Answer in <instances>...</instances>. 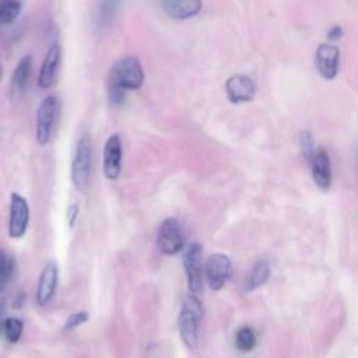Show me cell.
<instances>
[{"instance_id":"6da1fadb","label":"cell","mask_w":358,"mask_h":358,"mask_svg":"<svg viewBox=\"0 0 358 358\" xmlns=\"http://www.w3.org/2000/svg\"><path fill=\"white\" fill-rule=\"evenodd\" d=\"M203 305L197 296L187 295L183 299L178 317V327L183 344L190 350H194L197 345L199 327L203 319Z\"/></svg>"},{"instance_id":"7a4b0ae2","label":"cell","mask_w":358,"mask_h":358,"mask_svg":"<svg viewBox=\"0 0 358 358\" xmlns=\"http://www.w3.org/2000/svg\"><path fill=\"white\" fill-rule=\"evenodd\" d=\"M108 83L126 91L138 90L144 83V71L138 59L134 56H126L115 63L109 73Z\"/></svg>"},{"instance_id":"3957f363","label":"cell","mask_w":358,"mask_h":358,"mask_svg":"<svg viewBox=\"0 0 358 358\" xmlns=\"http://www.w3.org/2000/svg\"><path fill=\"white\" fill-rule=\"evenodd\" d=\"M92 161V148L91 138L88 134H84L76 148L74 159L71 164V180L78 190L87 189L91 179V162Z\"/></svg>"},{"instance_id":"277c9868","label":"cell","mask_w":358,"mask_h":358,"mask_svg":"<svg viewBox=\"0 0 358 358\" xmlns=\"http://www.w3.org/2000/svg\"><path fill=\"white\" fill-rule=\"evenodd\" d=\"M57 112H59V101L55 95L46 96L39 105L36 112V126H35V136H36L38 144L45 145L49 143L56 119H57Z\"/></svg>"},{"instance_id":"5b68a950","label":"cell","mask_w":358,"mask_h":358,"mask_svg":"<svg viewBox=\"0 0 358 358\" xmlns=\"http://www.w3.org/2000/svg\"><path fill=\"white\" fill-rule=\"evenodd\" d=\"M157 246L161 253L168 256L176 255L183 249L185 236L176 218L169 217L161 222L157 234Z\"/></svg>"},{"instance_id":"8992f818","label":"cell","mask_w":358,"mask_h":358,"mask_svg":"<svg viewBox=\"0 0 358 358\" xmlns=\"http://www.w3.org/2000/svg\"><path fill=\"white\" fill-rule=\"evenodd\" d=\"M232 273L231 259L222 253H213L207 257L204 266V275L211 289H221L229 280Z\"/></svg>"},{"instance_id":"52a82bcc","label":"cell","mask_w":358,"mask_h":358,"mask_svg":"<svg viewBox=\"0 0 358 358\" xmlns=\"http://www.w3.org/2000/svg\"><path fill=\"white\" fill-rule=\"evenodd\" d=\"M201 246L194 242L185 249L183 267L187 277V285L192 292H199L203 285V267H201Z\"/></svg>"},{"instance_id":"ba28073f","label":"cell","mask_w":358,"mask_h":358,"mask_svg":"<svg viewBox=\"0 0 358 358\" xmlns=\"http://www.w3.org/2000/svg\"><path fill=\"white\" fill-rule=\"evenodd\" d=\"M29 222V207L27 200L18 194H11L10 201V222H8V235L11 238H21L28 228Z\"/></svg>"},{"instance_id":"9c48e42d","label":"cell","mask_w":358,"mask_h":358,"mask_svg":"<svg viewBox=\"0 0 358 358\" xmlns=\"http://www.w3.org/2000/svg\"><path fill=\"white\" fill-rule=\"evenodd\" d=\"M338 64H340V50L336 45L330 43H322L316 49L315 55V66L317 73L324 80H333L336 78L338 73Z\"/></svg>"},{"instance_id":"30bf717a","label":"cell","mask_w":358,"mask_h":358,"mask_svg":"<svg viewBox=\"0 0 358 358\" xmlns=\"http://www.w3.org/2000/svg\"><path fill=\"white\" fill-rule=\"evenodd\" d=\"M105 178L115 180L122 171V141L117 134L109 136L103 145V161H102Z\"/></svg>"},{"instance_id":"8fae6325","label":"cell","mask_w":358,"mask_h":358,"mask_svg":"<svg viewBox=\"0 0 358 358\" xmlns=\"http://www.w3.org/2000/svg\"><path fill=\"white\" fill-rule=\"evenodd\" d=\"M225 92L232 103L249 102L255 98L256 87L250 77L245 74H234L225 83Z\"/></svg>"},{"instance_id":"7c38bea8","label":"cell","mask_w":358,"mask_h":358,"mask_svg":"<svg viewBox=\"0 0 358 358\" xmlns=\"http://www.w3.org/2000/svg\"><path fill=\"white\" fill-rule=\"evenodd\" d=\"M60 62H62V49L57 43H53L48 49V53L43 59V63H42V67L39 71V77H38L39 88L48 90L55 84V81L57 78Z\"/></svg>"},{"instance_id":"4fadbf2b","label":"cell","mask_w":358,"mask_h":358,"mask_svg":"<svg viewBox=\"0 0 358 358\" xmlns=\"http://www.w3.org/2000/svg\"><path fill=\"white\" fill-rule=\"evenodd\" d=\"M310 166H312V175L316 182V185L327 190L331 186L333 182V175H331V162L327 151L324 148H317L310 159Z\"/></svg>"},{"instance_id":"5bb4252c","label":"cell","mask_w":358,"mask_h":358,"mask_svg":"<svg viewBox=\"0 0 358 358\" xmlns=\"http://www.w3.org/2000/svg\"><path fill=\"white\" fill-rule=\"evenodd\" d=\"M57 287V266L55 262H49L39 277L36 289V302L39 306H45L55 295Z\"/></svg>"},{"instance_id":"9a60e30c","label":"cell","mask_w":358,"mask_h":358,"mask_svg":"<svg viewBox=\"0 0 358 358\" xmlns=\"http://www.w3.org/2000/svg\"><path fill=\"white\" fill-rule=\"evenodd\" d=\"M201 0H162L164 11L173 20H189L201 10Z\"/></svg>"},{"instance_id":"2e32d148","label":"cell","mask_w":358,"mask_h":358,"mask_svg":"<svg viewBox=\"0 0 358 358\" xmlns=\"http://www.w3.org/2000/svg\"><path fill=\"white\" fill-rule=\"evenodd\" d=\"M31 67H32V57L29 55L24 56L15 66L11 76V87H10L13 96L18 98L24 92L27 83L29 80Z\"/></svg>"},{"instance_id":"e0dca14e","label":"cell","mask_w":358,"mask_h":358,"mask_svg":"<svg viewBox=\"0 0 358 358\" xmlns=\"http://www.w3.org/2000/svg\"><path fill=\"white\" fill-rule=\"evenodd\" d=\"M270 278V264L266 260H259L255 263V266L250 268V271L246 274L243 281V291L252 292L256 288L266 284Z\"/></svg>"},{"instance_id":"ac0fdd59","label":"cell","mask_w":358,"mask_h":358,"mask_svg":"<svg viewBox=\"0 0 358 358\" xmlns=\"http://www.w3.org/2000/svg\"><path fill=\"white\" fill-rule=\"evenodd\" d=\"M120 1L122 0H98L96 21L99 25L105 27L113 21L120 7Z\"/></svg>"},{"instance_id":"d6986e66","label":"cell","mask_w":358,"mask_h":358,"mask_svg":"<svg viewBox=\"0 0 358 358\" xmlns=\"http://www.w3.org/2000/svg\"><path fill=\"white\" fill-rule=\"evenodd\" d=\"M20 0H0V25L11 24L21 13Z\"/></svg>"},{"instance_id":"ffe728a7","label":"cell","mask_w":358,"mask_h":358,"mask_svg":"<svg viewBox=\"0 0 358 358\" xmlns=\"http://www.w3.org/2000/svg\"><path fill=\"white\" fill-rule=\"evenodd\" d=\"M235 345L242 352H248V351L255 348V345H256V336H255V331L252 330V327L243 326V327H241L236 331V334H235Z\"/></svg>"},{"instance_id":"44dd1931","label":"cell","mask_w":358,"mask_h":358,"mask_svg":"<svg viewBox=\"0 0 358 358\" xmlns=\"http://www.w3.org/2000/svg\"><path fill=\"white\" fill-rule=\"evenodd\" d=\"M14 259L0 250V291L7 287L14 274Z\"/></svg>"},{"instance_id":"7402d4cb","label":"cell","mask_w":358,"mask_h":358,"mask_svg":"<svg viewBox=\"0 0 358 358\" xmlns=\"http://www.w3.org/2000/svg\"><path fill=\"white\" fill-rule=\"evenodd\" d=\"M3 330H4L6 338L10 343H17L21 338V334H22V330H24V324L17 317H8V319H6V322L3 324Z\"/></svg>"},{"instance_id":"603a6c76","label":"cell","mask_w":358,"mask_h":358,"mask_svg":"<svg viewBox=\"0 0 358 358\" xmlns=\"http://www.w3.org/2000/svg\"><path fill=\"white\" fill-rule=\"evenodd\" d=\"M108 99L115 106L122 105L126 99V90L108 83Z\"/></svg>"},{"instance_id":"cb8c5ba5","label":"cell","mask_w":358,"mask_h":358,"mask_svg":"<svg viewBox=\"0 0 358 358\" xmlns=\"http://www.w3.org/2000/svg\"><path fill=\"white\" fill-rule=\"evenodd\" d=\"M301 148H302V152H303L305 158L310 162L316 150H315V145H313V138H312L309 131H302L301 133Z\"/></svg>"},{"instance_id":"d4e9b609","label":"cell","mask_w":358,"mask_h":358,"mask_svg":"<svg viewBox=\"0 0 358 358\" xmlns=\"http://www.w3.org/2000/svg\"><path fill=\"white\" fill-rule=\"evenodd\" d=\"M88 319V315L85 312H77V313H73L67 317L66 320V324H64V329L66 330H73L76 327H78L80 324L85 323Z\"/></svg>"},{"instance_id":"484cf974","label":"cell","mask_w":358,"mask_h":358,"mask_svg":"<svg viewBox=\"0 0 358 358\" xmlns=\"http://www.w3.org/2000/svg\"><path fill=\"white\" fill-rule=\"evenodd\" d=\"M77 214H78V207L77 204H73L69 207L67 210V222H69V227L73 228L74 222H76V218H77Z\"/></svg>"},{"instance_id":"4316f807","label":"cell","mask_w":358,"mask_h":358,"mask_svg":"<svg viewBox=\"0 0 358 358\" xmlns=\"http://www.w3.org/2000/svg\"><path fill=\"white\" fill-rule=\"evenodd\" d=\"M341 35H343V28L340 25H333L327 32V38L330 41H337L341 38Z\"/></svg>"},{"instance_id":"83f0119b","label":"cell","mask_w":358,"mask_h":358,"mask_svg":"<svg viewBox=\"0 0 358 358\" xmlns=\"http://www.w3.org/2000/svg\"><path fill=\"white\" fill-rule=\"evenodd\" d=\"M1 312H3V305L0 303V315H1Z\"/></svg>"},{"instance_id":"f1b7e54d","label":"cell","mask_w":358,"mask_h":358,"mask_svg":"<svg viewBox=\"0 0 358 358\" xmlns=\"http://www.w3.org/2000/svg\"><path fill=\"white\" fill-rule=\"evenodd\" d=\"M0 78H1V67H0Z\"/></svg>"}]
</instances>
